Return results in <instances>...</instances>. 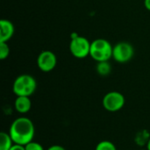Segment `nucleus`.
<instances>
[{
  "label": "nucleus",
  "instance_id": "obj_15",
  "mask_svg": "<svg viewBox=\"0 0 150 150\" xmlns=\"http://www.w3.org/2000/svg\"><path fill=\"white\" fill-rule=\"evenodd\" d=\"M47 150H66L61 145H52Z\"/></svg>",
  "mask_w": 150,
  "mask_h": 150
},
{
  "label": "nucleus",
  "instance_id": "obj_8",
  "mask_svg": "<svg viewBox=\"0 0 150 150\" xmlns=\"http://www.w3.org/2000/svg\"><path fill=\"white\" fill-rule=\"evenodd\" d=\"M14 25L8 19L0 20V42H7L14 34Z\"/></svg>",
  "mask_w": 150,
  "mask_h": 150
},
{
  "label": "nucleus",
  "instance_id": "obj_1",
  "mask_svg": "<svg viewBox=\"0 0 150 150\" xmlns=\"http://www.w3.org/2000/svg\"><path fill=\"white\" fill-rule=\"evenodd\" d=\"M8 133L15 144L25 146L33 142L35 134V127L30 119L19 117L12 121Z\"/></svg>",
  "mask_w": 150,
  "mask_h": 150
},
{
  "label": "nucleus",
  "instance_id": "obj_13",
  "mask_svg": "<svg viewBox=\"0 0 150 150\" xmlns=\"http://www.w3.org/2000/svg\"><path fill=\"white\" fill-rule=\"evenodd\" d=\"M10 47L6 42H0V59L4 60L9 56Z\"/></svg>",
  "mask_w": 150,
  "mask_h": 150
},
{
  "label": "nucleus",
  "instance_id": "obj_4",
  "mask_svg": "<svg viewBox=\"0 0 150 150\" xmlns=\"http://www.w3.org/2000/svg\"><path fill=\"white\" fill-rule=\"evenodd\" d=\"M91 44V42H90L86 38L76 34L71 38L69 51L74 57L77 59H83L90 55Z\"/></svg>",
  "mask_w": 150,
  "mask_h": 150
},
{
  "label": "nucleus",
  "instance_id": "obj_7",
  "mask_svg": "<svg viewBox=\"0 0 150 150\" xmlns=\"http://www.w3.org/2000/svg\"><path fill=\"white\" fill-rule=\"evenodd\" d=\"M57 64V58L56 55L49 51L45 50L41 52L37 59V65L39 69L43 72H50L52 71Z\"/></svg>",
  "mask_w": 150,
  "mask_h": 150
},
{
  "label": "nucleus",
  "instance_id": "obj_16",
  "mask_svg": "<svg viewBox=\"0 0 150 150\" xmlns=\"http://www.w3.org/2000/svg\"><path fill=\"white\" fill-rule=\"evenodd\" d=\"M10 150H25V146L18 145V144H14Z\"/></svg>",
  "mask_w": 150,
  "mask_h": 150
},
{
  "label": "nucleus",
  "instance_id": "obj_14",
  "mask_svg": "<svg viewBox=\"0 0 150 150\" xmlns=\"http://www.w3.org/2000/svg\"><path fill=\"white\" fill-rule=\"evenodd\" d=\"M25 150H45L43 146L36 142H31L25 146Z\"/></svg>",
  "mask_w": 150,
  "mask_h": 150
},
{
  "label": "nucleus",
  "instance_id": "obj_11",
  "mask_svg": "<svg viewBox=\"0 0 150 150\" xmlns=\"http://www.w3.org/2000/svg\"><path fill=\"white\" fill-rule=\"evenodd\" d=\"M97 72L103 76H108L111 73L112 67L108 62H100L97 64Z\"/></svg>",
  "mask_w": 150,
  "mask_h": 150
},
{
  "label": "nucleus",
  "instance_id": "obj_17",
  "mask_svg": "<svg viewBox=\"0 0 150 150\" xmlns=\"http://www.w3.org/2000/svg\"><path fill=\"white\" fill-rule=\"evenodd\" d=\"M144 6L147 10L150 11V0H144Z\"/></svg>",
  "mask_w": 150,
  "mask_h": 150
},
{
  "label": "nucleus",
  "instance_id": "obj_3",
  "mask_svg": "<svg viewBox=\"0 0 150 150\" xmlns=\"http://www.w3.org/2000/svg\"><path fill=\"white\" fill-rule=\"evenodd\" d=\"M113 47L105 39H97L91 44L90 55L96 62H108L112 57Z\"/></svg>",
  "mask_w": 150,
  "mask_h": 150
},
{
  "label": "nucleus",
  "instance_id": "obj_2",
  "mask_svg": "<svg viewBox=\"0 0 150 150\" xmlns=\"http://www.w3.org/2000/svg\"><path fill=\"white\" fill-rule=\"evenodd\" d=\"M37 82L33 76L27 74L18 76L13 82L12 91L16 97H31L36 91Z\"/></svg>",
  "mask_w": 150,
  "mask_h": 150
},
{
  "label": "nucleus",
  "instance_id": "obj_18",
  "mask_svg": "<svg viewBox=\"0 0 150 150\" xmlns=\"http://www.w3.org/2000/svg\"><path fill=\"white\" fill-rule=\"evenodd\" d=\"M147 149L150 150V138L149 140L148 141V143H147Z\"/></svg>",
  "mask_w": 150,
  "mask_h": 150
},
{
  "label": "nucleus",
  "instance_id": "obj_9",
  "mask_svg": "<svg viewBox=\"0 0 150 150\" xmlns=\"http://www.w3.org/2000/svg\"><path fill=\"white\" fill-rule=\"evenodd\" d=\"M14 107L15 110L20 114L27 113L32 107V102L30 97H25V96L17 97L14 101Z\"/></svg>",
  "mask_w": 150,
  "mask_h": 150
},
{
  "label": "nucleus",
  "instance_id": "obj_12",
  "mask_svg": "<svg viewBox=\"0 0 150 150\" xmlns=\"http://www.w3.org/2000/svg\"><path fill=\"white\" fill-rule=\"evenodd\" d=\"M95 150H117L116 146L110 141H102L98 142Z\"/></svg>",
  "mask_w": 150,
  "mask_h": 150
},
{
  "label": "nucleus",
  "instance_id": "obj_10",
  "mask_svg": "<svg viewBox=\"0 0 150 150\" xmlns=\"http://www.w3.org/2000/svg\"><path fill=\"white\" fill-rule=\"evenodd\" d=\"M15 143L9 133L1 132L0 134V150H10Z\"/></svg>",
  "mask_w": 150,
  "mask_h": 150
},
{
  "label": "nucleus",
  "instance_id": "obj_6",
  "mask_svg": "<svg viewBox=\"0 0 150 150\" xmlns=\"http://www.w3.org/2000/svg\"><path fill=\"white\" fill-rule=\"evenodd\" d=\"M134 54V47L126 41H121L117 43L113 47L112 58L120 63H126L129 62Z\"/></svg>",
  "mask_w": 150,
  "mask_h": 150
},
{
  "label": "nucleus",
  "instance_id": "obj_5",
  "mask_svg": "<svg viewBox=\"0 0 150 150\" xmlns=\"http://www.w3.org/2000/svg\"><path fill=\"white\" fill-rule=\"evenodd\" d=\"M125 103V97L119 91H110L106 93L102 100L104 109L110 112H119L124 107Z\"/></svg>",
  "mask_w": 150,
  "mask_h": 150
}]
</instances>
